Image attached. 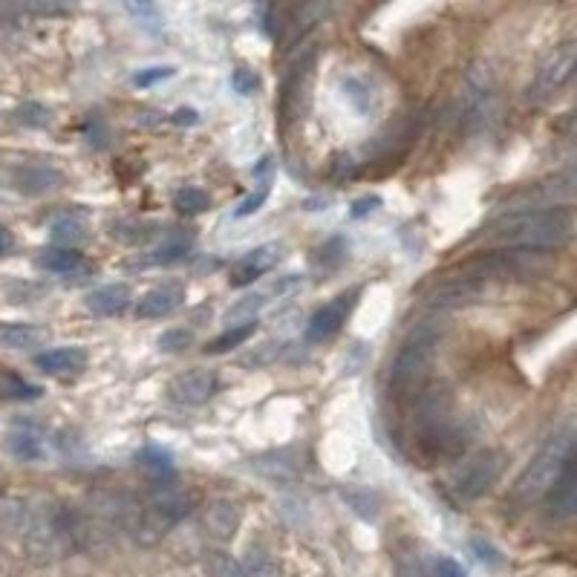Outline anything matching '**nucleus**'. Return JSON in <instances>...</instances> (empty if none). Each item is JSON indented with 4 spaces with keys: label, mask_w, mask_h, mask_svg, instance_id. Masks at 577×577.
<instances>
[{
    "label": "nucleus",
    "mask_w": 577,
    "mask_h": 577,
    "mask_svg": "<svg viewBox=\"0 0 577 577\" xmlns=\"http://www.w3.org/2000/svg\"><path fill=\"white\" fill-rule=\"evenodd\" d=\"M494 246L549 254L575 237V211L569 205H526L514 208L488 228Z\"/></svg>",
    "instance_id": "obj_1"
},
{
    "label": "nucleus",
    "mask_w": 577,
    "mask_h": 577,
    "mask_svg": "<svg viewBox=\"0 0 577 577\" xmlns=\"http://www.w3.org/2000/svg\"><path fill=\"white\" fill-rule=\"evenodd\" d=\"M572 442V433H554L552 439L531 456V462L526 465V471L520 474V479L511 488V505L526 511L534 502L546 500L549 488L554 485V477L560 471V462L566 456V448Z\"/></svg>",
    "instance_id": "obj_2"
},
{
    "label": "nucleus",
    "mask_w": 577,
    "mask_h": 577,
    "mask_svg": "<svg viewBox=\"0 0 577 577\" xmlns=\"http://www.w3.org/2000/svg\"><path fill=\"white\" fill-rule=\"evenodd\" d=\"M505 471V456L500 451H479L462 462V468L453 474V497L462 502H474L485 497Z\"/></svg>",
    "instance_id": "obj_3"
},
{
    "label": "nucleus",
    "mask_w": 577,
    "mask_h": 577,
    "mask_svg": "<svg viewBox=\"0 0 577 577\" xmlns=\"http://www.w3.org/2000/svg\"><path fill=\"white\" fill-rule=\"evenodd\" d=\"M433 350H436V335H433L430 329L413 332L402 344V350H399L393 367H390V384H393V390H410V387H416V384L425 378L427 370H430Z\"/></svg>",
    "instance_id": "obj_4"
},
{
    "label": "nucleus",
    "mask_w": 577,
    "mask_h": 577,
    "mask_svg": "<svg viewBox=\"0 0 577 577\" xmlns=\"http://www.w3.org/2000/svg\"><path fill=\"white\" fill-rule=\"evenodd\" d=\"M543 502H546V511L552 520L577 517V436H572L566 456L560 462V471L554 477V485Z\"/></svg>",
    "instance_id": "obj_5"
},
{
    "label": "nucleus",
    "mask_w": 577,
    "mask_h": 577,
    "mask_svg": "<svg viewBox=\"0 0 577 577\" xmlns=\"http://www.w3.org/2000/svg\"><path fill=\"white\" fill-rule=\"evenodd\" d=\"M217 390V376L211 370H202V367H194V370H185L168 381V402L176 404V407H197V404H205Z\"/></svg>",
    "instance_id": "obj_6"
},
{
    "label": "nucleus",
    "mask_w": 577,
    "mask_h": 577,
    "mask_svg": "<svg viewBox=\"0 0 577 577\" xmlns=\"http://www.w3.org/2000/svg\"><path fill=\"white\" fill-rule=\"evenodd\" d=\"M575 64H577V52L572 50V47H563V50H557L554 55H549V58L543 61V67H540L537 78H534V84H531L528 99L531 101L549 99L563 81L572 78Z\"/></svg>",
    "instance_id": "obj_7"
},
{
    "label": "nucleus",
    "mask_w": 577,
    "mask_h": 577,
    "mask_svg": "<svg viewBox=\"0 0 577 577\" xmlns=\"http://www.w3.org/2000/svg\"><path fill=\"white\" fill-rule=\"evenodd\" d=\"M355 298H358V292H344L341 298H335V301L324 303L321 309H315V315L309 318V324H306V338L309 341H327L332 338L338 329L344 327V321H347V315L352 312V306H355Z\"/></svg>",
    "instance_id": "obj_8"
},
{
    "label": "nucleus",
    "mask_w": 577,
    "mask_h": 577,
    "mask_svg": "<svg viewBox=\"0 0 577 577\" xmlns=\"http://www.w3.org/2000/svg\"><path fill=\"white\" fill-rule=\"evenodd\" d=\"M280 260H283V243H277V240L251 249L249 254L237 263V269H234V275H231V286L243 289V286L257 283L269 269H275Z\"/></svg>",
    "instance_id": "obj_9"
},
{
    "label": "nucleus",
    "mask_w": 577,
    "mask_h": 577,
    "mask_svg": "<svg viewBox=\"0 0 577 577\" xmlns=\"http://www.w3.org/2000/svg\"><path fill=\"white\" fill-rule=\"evenodd\" d=\"M243 523V511H240V505L231 500H211L205 505V511H202V528H205V534L208 537H214V540H220V543H226L231 540L234 534H237V528Z\"/></svg>",
    "instance_id": "obj_10"
},
{
    "label": "nucleus",
    "mask_w": 577,
    "mask_h": 577,
    "mask_svg": "<svg viewBox=\"0 0 577 577\" xmlns=\"http://www.w3.org/2000/svg\"><path fill=\"white\" fill-rule=\"evenodd\" d=\"M191 251V246L185 240H171V243H159L151 249L139 251V254H130L122 260L127 272H151V269H165L171 263H179L185 254Z\"/></svg>",
    "instance_id": "obj_11"
},
{
    "label": "nucleus",
    "mask_w": 577,
    "mask_h": 577,
    "mask_svg": "<svg viewBox=\"0 0 577 577\" xmlns=\"http://www.w3.org/2000/svg\"><path fill=\"white\" fill-rule=\"evenodd\" d=\"M185 301V289H182V283H162V286H156L151 289L139 306H136V315L139 318H165V315H171L176 312L179 306Z\"/></svg>",
    "instance_id": "obj_12"
},
{
    "label": "nucleus",
    "mask_w": 577,
    "mask_h": 577,
    "mask_svg": "<svg viewBox=\"0 0 577 577\" xmlns=\"http://www.w3.org/2000/svg\"><path fill=\"white\" fill-rule=\"evenodd\" d=\"M130 286L125 283H107V286H99V289H93L87 298H84V306L93 312V315H99V318H116V315H122L127 306H130Z\"/></svg>",
    "instance_id": "obj_13"
},
{
    "label": "nucleus",
    "mask_w": 577,
    "mask_h": 577,
    "mask_svg": "<svg viewBox=\"0 0 577 577\" xmlns=\"http://www.w3.org/2000/svg\"><path fill=\"white\" fill-rule=\"evenodd\" d=\"M575 194L577 168H572L566 174H557L552 179H546V182H540V185H534V188H528L526 194H523V205L520 208H526V205H549V202L566 200V197H575Z\"/></svg>",
    "instance_id": "obj_14"
},
{
    "label": "nucleus",
    "mask_w": 577,
    "mask_h": 577,
    "mask_svg": "<svg viewBox=\"0 0 577 577\" xmlns=\"http://www.w3.org/2000/svg\"><path fill=\"white\" fill-rule=\"evenodd\" d=\"M84 364H87V352L81 347H55L35 355V367L47 376H73L78 370H84Z\"/></svg>",
    "instance_id": "obj_15"
},
{
    "label": "nucleus",
    "mask_w": 577,
    "mask_h": 577,
    "mask_svg": "<svg viewBox=\"0 0 577 577\" xmlns=\"http://www.w3.org/2000/svg\"><path fill=\"white\" fill-rule=\"evenodd\" d=\"M15 185H18V191L35 197V194H47V191L61 188L64 176H61V171L47 168V165H24L15 171Z\"/></svg>",
    "instance_id": "obj_16"
},
{
    "label": "nucleus",
    "mask_w": 577,
    "mask_h": 577,
    "mask_svg": "<svg viewBox=\"0 0 577 577\" xmlns=\"http://www.w3.org/2000/svg\"><path fill=\"white\" fill-rule=\"evenodd\" d=\"M251 468L260 474V477L272 479V482H289V479L298 477V462L289 451H269L257 459H251Z\"/></svg>",
    "instance_id": "obj_17"
},
{
    "label": "nucleus",
    "mask_w": 577,
    "mask_h": 577,
    "mask_svg": "<svg viewBox=\"0 0 577 577\" xmlns=\"http://www.w3.org/2000/svg\"><path fill=\"white\" fill-rule=\"evenodd\" d=\"M81 263H84V254L73 246H50L38 257V266L52 275H73L81 269Z\"/></svg>",
    "instance_id": "obj_18"
},
{
    "label": "nucleus",
    "mask_w": 577,
    "mask_h": 577,
    "mask_svg": "<svg viewBox=\"0 0 577 577\" xmlns=\"http://www.w3.org/2000/svg\"><path fill=\"white\" fill-rule=\"evenodd\" d=\"M127 15L133 18V24L139 26L142 32H151V35H159L162 32V9L156 0H125Z\"/></svg>",
    "instance_id": "obj_19"
},
{
    "label": "nucleus",
    "mask_w": 577,
    "mask_h": 577,
    "mask_svg": "<svg viewBox=\"0 0 577 577\" xmlns=\"http://www.w3.org/2000/svg\"><path fill=\"white\" fill-rule=\"evenodd\" d=\"M44 329L29 327V324H0V347L6 350H32L41 344Z\"/></svg>",
    "instance_id": "obj_20"
},
{
    "label": "nucleus",
    "mask_w": 577,
    "mask_h": 577,
    "mask_svg": "<svg viewBox=\"0 0 577 577\" xmlns=\"http://www.w3.org/2000/svg\"><path fill=\"white\" fill-rule=\"evenodd\" d=\"M50 237L58 246H78L87 240V226L76 217H58L50 223Z\"/></svg>",
    "instance_id": "obj_21"
},
{
    "label": "nucleus",
    "mask_w": 577,
    "mask_h": 577,
    "mask_svg": "<svg viewBox=\"0 0 577 577\" xmlns=\"http://www.w3.org/2000/svg\"><path fill=\"white\" fill-rule=\"evenodd\" d=\"M202 566H205V575L208 577H249L246 575V566L237 563L226 552H208L202 557Z\"/></svg>",
    "instance_id": "obj_22"
},
{
    "label": "nucleus",
    "mask_w": 577,
    "mask_h": 577,
    "mask_svg": "<svg viewBox=\"0 0 577 577\" xmlns=\"http://www.w3.org/2000/svg\"><path fill=\"white\" fill-rule=\"evenodd\" d=\"M174 208L182 217H197V214L211 208V197L202 188H182V191H176Z\"/></svg>",
    "instance_id": "obj_23"
},
{
    "label": "nucleus",
    "mask_w": 577,
    "mask_h": 577,
    "mask_svg": "<svg viewBox=\"0 0 577 577\" xmlns=\"http://www.w3.org/2000/svg\"><path fill=\"white\" fill-rule=\"evenodd\" d=\"M153 231H156V228L148 226V223H136V220H116V223L110 226V234H113L119 243H125V246H142Z\"/></svg>",
    "instance_id": "obj_24"
},
{
    "label": "nucleus",
    "mask_w": 577,
    "mask_h": 577,
    "mask_svg": "<svg viewBox=\"0 0 577 577\" xmlns=\"http://www.w3.org/2000/svg\"><path fill=\"white\" fill-rule=\"evenodd\" d=\"M139 462H142V465H148L156 477L168 479L171 474H174V456L165 451V448H156V445L142 448V451H139Z\"/></svg>",
    "instance_id": "obj_25"
},
{
    "label": "nucleus",
    "mask_w": 577,
    "mask_h": 577,
    "mask_svg": "<svg viewBox=\"0 0 577 577\" xmlns=\"http://www.w3.org/2000/svg\"><path fill=\"white\" fill-rule=\"evenodd\" d=\"M254 321L251 324H237V327H231V329H226L220 338H214L205 350L208 352H228V350H234V347H240L246 338H251L254 335Z\"/></svg>",
    "instance_id": "obj_26"
},
{
    "label": "nucleus",
    "mask_w": 577,
    "mask_h": 577,
    "mask_svg": "<svg viewBox=\"0 0 577 577\" xmlns=\"http://www.w3.org/2000/svg\"><path fill=\"white\" fill-rule=\"evenodd\" d=\"M15 119L26 127H47L52 122V110L38 101H24V104H18Z\"/></svg>",
    "instance_id": "obj_27"
},
{
    "label": "nucleus",
    "mask_w": 577,
    "mask_h": 577,
    "mask_svg": "<svg viewBox=\"0 0 577 577\" xmlns=\"http://www.w3.org/2000/svg\"><path fill=\"white\" fill-rule=\"evenodd\" d=\"M9 448L12 453L18 456V459H41V439L32 433V430H18V433H12V439H9Z\"/></svg>",
    "instance_id": "obj_28"
},
{
    "label": "nucleus",
    "mask_w": 577,
    "mask_h": 577,
    "mask_svg": "<svg viewBox=\"0 0 577 577\" xmlns=\"http://www.w3.org/2000/svg\"><path fill=\"white\" fill-rule=\"evenodd\" d=\"M396 577H427L422 554L410 549V546H402L396 552Z\"/></svg>",
    "instance_id": "obj_29"
},
{
    "label": "nucleus",
    "mask_w": 577,
    "mask_h": 577,
    "mask_svg": "<svg viewBox=\"0 0 577 577\" xmlns=\"http://www.w3.org/2000/svg\"><path fill=\"white\" fill-rule=\"evenodd\" d=\"M243 566H246L249 577H277V563L272 560V554L263 552V549H251L243 560Z\"/></svg>",
    "instance_id": "obj_30"
},
{
    "label": "nucleus",
    "mask_w": 577,
    "mask_h": 577,
    "mask_svg": "<svg viewBox=\"0 0 577 577\" xmlns=\"http://www.w3.org/2000/svg\"><path fill=\"white\" fill-rule=\"evenodd\" d=\"M0 393H3L6 399H18V402H26V399H38V396H41V390H38V387H32L29 381H24L21 376H15V373H9V376L3 378V387H0Z\"/></svg>",
    "instance_id": "obj_31"
},
{
    "label": "nucleus",
    "mask_w": 577,
    "mask_h": 577,
    "mask_svg": "<svg viewBox=\"0 0 577 577\" xmlns=\"http://www.w3.org/2000/svg\"><path fill=\"white\" fill-rule=\"evenodd\" d=\"M191 341H194V335H191L188 329H168V332H162V335H159V350L182 352L191 347Z\"/></svg>",
    "instance_id": "obj_32"
},
{
    "label": "nucleus",
    "mask_w": 577,
    "mask_h": 577,
    "mask_svg": "<svg viewBox=\"0 0 577 577\" xmlns=\"http://www.w3.org/2000/svg\"><path fill=\"white\" fill-rule=\"evenodd\" d=\"M269 188H272V176L254 191V194H249L246 200L237 205V211H234V217H251L254 211H260L263 205H266V197H269Z\"/></svg>",
    "instance_id": "obj_33"
},
{
    "label": "nucleus",
    "mask_w": 577,
    "mask_h": 577,
    "mask_svg": "<svg viewBox=\"0 0 577 577\" xmlns=\"http://www.w3.org/2000/svg\"><path fill=\"white\" fill-rule=\"evenodd\" d=\"M231 87L237 90V93H243V96H251L257 87H260V76L249 70V67H237L234 70V76H231Z\"/></svg>",
    "instance_id": "obj_34"
},
{
    "label": "nucleus",
    "mask_w": 577,
    "mask_h": 577,
    "mask_svg": "<svg viewBox=\"0 0 577 577\" xmlns=\"http://www.w3.org/2000/svg\"><path fill=\"white\" fill-rule=\"evenodd\" d=\"M171 76H174V67H148V70H139L133 76V84L136 87H153L159 81H168Z\"/></svg>",
    "instance_id": "obj_35"
},
{
    "label": "nucleus",
    "mask_w": 577,
    "mask_h": 577,
    "mask_svg": "<svg viewBox=\"0 0 577 577\" xmlns=\"http://www.w3.org/2000/svg\"><path fill=\"white\" fill-rule=\"evenodd\" d=\"M381 208V197L376 194H367V197H361V200H355L350 205V217L352 220H364L367 214H373Z\"/></svg>",
    "instance_id": "obj_36"
},
{
    "label": "nucleus",
    "mask_w": 577,
    "mask_h": 577,
    "mask_svg": "<svg viewBox=\"0 0 577 577\" xmlns=\"http://www.w3.org/2000/svg\"><path fill=\"white\" fill-rule=\"evenodd\" d=\"M344 90H347V96H350V99L355 101L358 113H367V104H370V99H367L364 87H361L358 81H347V84H344Z\"/></svg>",
    "instance_id": "obj_37"
},
{
    "label": "nucleus",
    "mask_w": 577,
    "mask_h": 577,
    "mask_svg": "<svg viewBox=\"0 0 577 577\" xmlns=\"http://www.w3.org/2000/svg\"><path fill=\"white\" fill-rule=\"evenodd\" d=\"M436 577H465V569L456 560H451V557H442L436 563Z\"/></svg>",
    "instance_id": "obj_38"
},
{
    "label": "nucleus",
    "mask_w": 577,
    "mask_h": 577,
    "mask_svg": "<svg viewBox=\"0 0 577 577\" xmlns=\"http://www.w3.org/2000/svg\"><path fill=\"white\" fill-rule=\"evenodd\" d=\"M171 122L179 127H191L197 122V110H191V107H179L174 116H171Z\"/></svg>",
    "instance_id": "obj_39"
},
{
    "label": "nucleus",
    "mask_w": 577,
    "mask_h": 577,
    "mask_svg": "<svg viewBox=\"0 0 577 577\" xmlns=\"http://www.w3.org/2000/svg\"><path fill=\"white\" fill-rule=\"evenodd\" d=\"M12 251H15V234L6 226H0V257H6Z\"/></svg>",
    "instance_id": "obj_40"
},
{
    "label": "nucleus",
    "mask_w": 577,
    "mask_h": 577,
    "mask_svg": "<svg viewBox=\"0 0 577 577\" xmlns=\"http://www.w3.org/2000/svg\"><path fill=\"white\" fill-rule=\"evenodd\" d=\"M474 549H477L479 552V557H482V560H485V563H497V560H500V557H497V552H494V549H485V543H474Z\"/></svg>",
    "instance_id": "obj_41"
},
{
    "label": "nucleus",
    "mask_w": 577,
    "mask_h": 577,
    "mask_svg": "<svg viewBox=\"0 0 577 577\" xmlns=\"http://www.w3.org/2000/svg\"><path fill=\"white\" fill-rule=\"evenodd\" d=\"M572 81H575V84H577V64H575V70H572Z\"/></svg>",
    "instance_id": "obj_42"
},
{
    "label": "nucleus",
    "mask_w": 577,
    "mask_h": 577,
    "mask_svg": "<svg viewBox=\"0 0 577 577\" xmlns=\"http://www.w3.org/2000/svg\"><path fill=\"white\" fill-rule=\"evenodd\" d=\"M52 3H70V0H52Z\"/></svg>",
    "instance_id": "obj_43"
},
{
    "label": "nucleus",
    "mask_w": 577,
    "mask_h": 577,
    "mask_svg": "<svg viewBox=\"0 0 577 577\" xmlns=\"http://www.w3.org/2000/svg\"><path fill=\"white\" fill-rule=\"evenodd\" d=\"M572 122H575V125H577V113H575V119H572Z\"/></svg>",
    "instance_id": "obj_44"
}]
</instances>
